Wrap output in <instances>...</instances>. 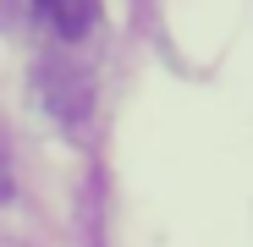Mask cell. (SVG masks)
Masks as SVG:
<instances>
[{
	"label": "cell",
	"instance_id": "6da1fadb",
	"mask_svg": "<svg viewBox=\"0 0 253 247\" xmlns=\"http://www.w3.org/2000/svg\"><path fill=\"white\" fill-rule=\"evenodd\" d=\"M94 11H99V0H50V22L61 38H83L94 28Z\"/></svg>",
	"mask_w": 253,
	"mask_h": 247
},
{
	"label": "cell",
	"instance_id": "7a4b0ae2",
	"mask_svg": "<svg viewBox=\"0 0 253 247\" xmlns=\"http://www.w3.org/2000/svg\"><path fill=\"white\" fill-rule=\"evenodd\" d=\"M44 6H50V0H44Z\"/></svg>",
	"mask_w": 253,
	"mask_h": 247
}]
</instances>
